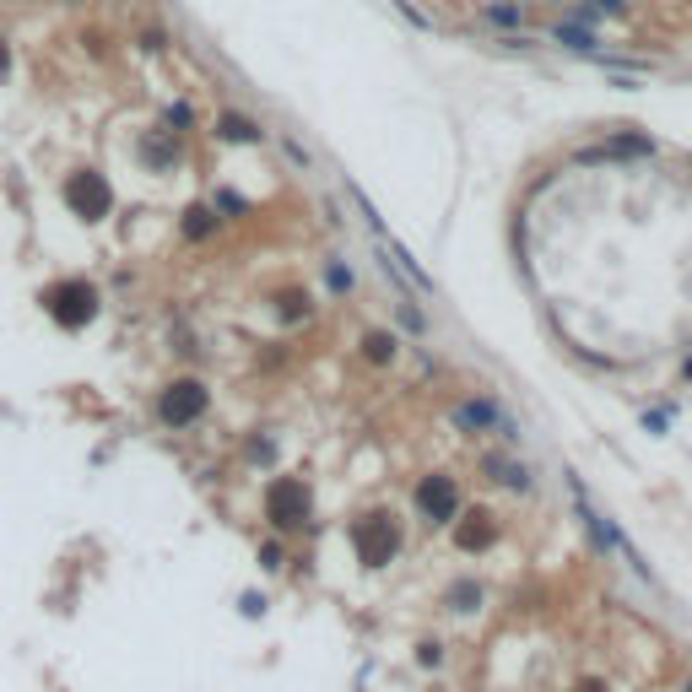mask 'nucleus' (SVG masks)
Masks as SVG:
<instances>
[{
  "label": "nucleus",
  "instance_id": "obj_1",
  "mask_svg": "<svg viewBox=\"0 0 692 692\" xmlns=\"http://www.w3.org/2000/svg\"><path fill=\"white\" fill-rule=\"evenodd\" d=\"M38 303H44V314L55 319V325H65V330H82V325L98 319V287L82 282V276L44 287V298H38Z\"/></svg>",
  "mask_w": 692,
  "mask_h": 692
},
{
  "label": "nucleus",
  "instance_id": "obj_2",
  "mask_svg": "<svg viewBox=\"0 0 692 692\" xmlns=\"http://www.w3.org/2000/svg\"><path fill=\"white\" fill-rule=\"evenodd\" d=\"M65 206L76 211L82 222H103L114 211V190H109V179L103 173H92V168H76L71 179H65Z\"/></svg>",
  "mask_w": 692,
  "mask_h": 692
},
{
  "label": "nucleus",
  "instance_id": "obj_3",
  "mask_svg": "<svg viewBox=\"0 0 692 692\" xmlns=\"http://www.w3.org/2000/svg\"><path fill=\"white\" fill-rule=\"evenodd\" d=\"M352 547L357 557H363L368 568H384L395 557V547H401V536H395V525H390V514H363L352 525Z\"/></svg>",
  "mask_w": 692,
  "mask_h": 692
},
{
  "label": "nucleus",
  "instance_id": "obj_4",
  "mask_svg": "<svg viewBox=\"0 0 692 692\" xmlns=\"http://www.w3.org/2000/svg\"><path fill=\"white\" fill-rule=\"evenodd\" d=\"M206 401H211V395H206L201 379H179V384H168V390H163V401H157V417H163L168 428H190V422L206 411Z\"/></svg>",
  "mask_w": 692,
  "mask_h": 692
},
{
  "label": "nucleus",
  "instance_id": "obj_5",
  "mask_svg": "<svg viewBox=\"0 0 692 692\" xmlns=\"http://www.w3.org/2000/svg\"><path fill=\"white\" fill-rule=\"evenodd\" d=\"M265 514H271V525H303L309 519V487L292 482V476H282V482H271V492H265Z\"/></svg>",
  "mask_w": 692,
  "mask_h": 692
},
{
  "label": "nucleus",
  "instance_id": "obj_6",
  "mask_svg": "<svg viewBox=\"0 0 692 692\" xmlns=\"http://www.w3.org/2000/svg\"><path fill=\"white\" fill-rule=\"evenodd\" d=\"M417 509L433 519V525H449V519L460 514V487L449 482V476H428V482L417 487Z\"/></svg>",
  "mask_w": 692,
  "mask_h": 692
},
{
  "label": "nucleus",
  "instance_id": "obj_7",
  "mask_svg": "<svg viewBox=\"0 0 692 692\" xmlns=\"http://www.w3.org/2000/svg\"><path fill=\"white\" fill-rule=\"evenodd\" d=\"M492 536H498V525H492V514H471V519H465V525L455 530V541H460L465 552H482Z\"/></svg>",
  "mask_w": 692,
  "mask_h": 692
},
{
  "label": "nucleus",
  "instance_id": "obj_8",
  "mask_svg": "<svg viewBox=\"0 0 692 692\" xmlns=\"http://www.w3.org/2000/svg\"><path fill=\"white\" fill-rule=\"evenodd\" d=\"M644 152H655V141H649V136H617L611 146L584 152V163H595V157H644Z\"/></svg>",
  "mask_w": 692,
  "mask_h": 692
},
{
  "label": "nucleus",
  "instance_id": "obj_9",
  "mask_svg": "<svg viewBox=\"0 0 692 692\" xmlns=\"http://www.w3.org/2000/svg\"><path fill=\"white\" fill-rule=\"evenodd\" d=\"M141 157L152 168H173V163H179V146H173V136H146L141 141Z\"/></svg>",
  "mask_w": 692,
  "mask_h": 692
},
{
  "label": "nucleus",
  "instance_id": "obj_10",
  "mask_svg": "<svg viewBox=\"0 0 692 692\" xmlns=\"http://www.w3.org/2000/svg\"><path fill=\"white\" fill-rule=\"evenodd\" d=\"M217 136L222 141H260V125H255V119H244V114H222L217 119Z\"/></svg>",
  "mask_w": 692,
  "mask_h": 692
},
{
  "label": "nucleus",
  "instance_id": "obj_11",
  "mask_svg": "<svg viewBox=\"0 0 692 692\" xmlns=\"http://www.w3.org/2000/svg\"><path fill=\"white\" fill-rule=\"evenodd\" d=\"M455 422H460V428H492L498 411H492L487 401H471V406H455Z\"/></svg>",
  "mask_w": 692,
  "mask_h": 692
},
{
  "label": "nucleus",
  "instance_id": "obj_12",
  "mask_svg": "<svg viewBox=\"0 0 692 692\" xmlns=\"http://www.w3.org/2000/svg\"><path fill=\"white\" fill-rule=\"evenodd\" d=\"M211 228H217V217H211L206 206H190V211H184V238H206Z\"/></svg>",
  "mask_w": 692,
  "mask_h": 692
},
{
  "label": "nucleus",
  "instance_id": "obj_13",
  "mask_svg": "<svg viewBox=\"0 0 692 692\" xmlns=\"http://www.w3.org/2000/svg\"><path fill=\"white\" fill-rule=\"evenodd\" d=\"M363 346H368V363H390L395 357V336H384V330H374Z\"/></svg>",
  "mask_w": 692,
  "mask_h": 692
},
{
  "label": "nucleus",
  "instance_id": "obj_14",
  "mask_svg": "<svg viewBox=\"0 0 692 692\" xmlns=\"http://www.w3.org/2000/svg\"><path fill=\"white\" fill-rule=\"evenodd\" d=\"M492 471H498V482H509V487H525V465H509V460H487Z\"/></svg>",
  "mask_w": 692,
  "mask_h": 692
},
{
  "label": "nucleus",
  "instance_id": "obj_15",
  "mask_svg": "<svg viewBox=\"0 0 692 692\" xmlns=\"http://www.w3.org/2000/svg\"><path fill=\"white\" fill-rule=\"evenodd\" d=\"M552 38H557V44H568V49H590V44H595V38H590V33H579V28H557Z\"/></svg>",
  "mask_w": 692,
  "mask_h": 692
},
{
  "label": "nucleus",
  "instance_id": "obj_16",
  "mask_svg": "<svg viewBox=\"0 0 692 692\" xmlns=\"http://www.w3.org/2000/svg\"><path fill=\"white\" fill-rule=\"evenodd\" d=\"M449 601H455L460 611H471V601H482V595H476V584H455V590H449Z\"/></svg>",
  "mask_w": 692,
  "mask_h": 692
},
{
  "label": "nucleus",
  "instance_id": "obj_17",
  "mask_svg": "<svg viewBox=\"0 0 692 692\" xmlns=\"http://www.w3.org/2000/svg\"><path fill=\"white\" fill-rule=\"evenodd\" d=\"M282 314H287V319L309 314V298H303V292H287V298H282Z\"/></svg>",
  "mask_w": 692,
  "mask_h": 692
},
{
  "label": "nucleus",
  "instance_id": "obj_18",
  "mask_svg": "<svg viewBox=\"0 0 692 692\" xmlns=\"http://www.w3.org/2000/svg\"><path fill=\"white\" fill-rule=\"evenodd\" d=\"M330 287H336V292H346V287H352V271H341V265H330Z\"/></svg>",
  "mask_w": 692,
  "mask_h": 692
},
{
  "label": "nucleus",
  "instance_id": "obj_19",
  "mask_svg": "<svg viewBox=\"0 0 692 692\" xmlns=\"http://www.w3.org/2000/svg\"><path fill=\"white\" fill-rule=\"evenodd\" d=\"M168 125H190V103H173V109H168Z\"/></svg>",
  "mask_w": 692,
  "mask_h": 692
},
{
  "label": "nucleus",
  "instance_id": "obj_20",
  "mask_svg": "<svg viewBox=\"0 0 692 692\" xmlns=\"http://www.w3.org/2000/svg\"><path fill=\"white\" fill-rule=\"evenodd\" d=\"M6 71H11V44H6V33H0V82H6Z\"/></svg>",
  "mask_w": 692,
  "mask_h": 692
},
{
  "label": "nucleus",
  "instance_id": "obj_21",
  "mask_svg": "<svg viewBox=\"0 0 692 692\" xmlns=\"http://www.w3.org/2000/svg\"><path fill=\"white\" fill-rule=\"evenodd\" d=\"M595 6H601V11H622V0H595Z\"/></svg>",
  "mask_w": 692,
  "mask_h": 692
},
{
  "label": "nucleus",
  "instance_id": "obj_22",
  "mask_svg": "<svg viewBox=\"0 0 692 692\" xmlns=\"http://www.w3.org/2000/svg\"><path fill=\"white\" fill-rule=\"evenodd\" d=\"M579 692H606L601 682H579Z\"/></svg>",
  "mask_w": 692,
  "mask_h": 692
},
{
  "label": "nucleus",
  "instance_id": "obj_23",
  "mask_svg": "<svg viewBox=\"0 0 692 692\" xmlns=\"http://www.w3.org/2000/svg\"><path fill=\"white\" fill-rule=\"evenodd\" d=\"M687 692H692V687H687Z\"/></svg>",
  "mask_w": 692,
  "mask_h": 692
}]
</instances>
